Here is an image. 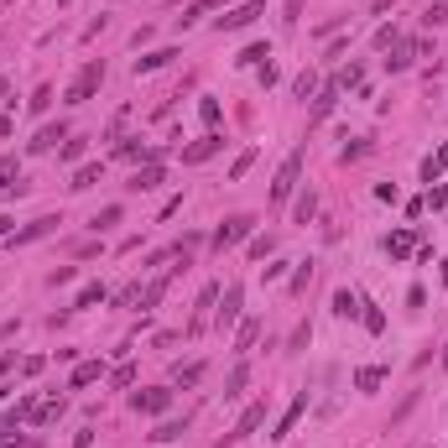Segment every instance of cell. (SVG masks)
<instances>
[{"instance_id":"cell-1","label":"cell","mask_w":448,"mask_h":448,"mask_svg":"<svg viewBox=\"0 0 448 448\" xmlns=\"http://www.w3.org/2000/svg\"><path fill=\"white\" fill-rule=\"evenodd\" d=\"M297 182H302V147H297L292 156H287L282 167H276V182H271V204L282 209L287 199H292V188H297Z\"/></svg>"},{"instance_id":"cell-2","label":"cell","mask_w":448,"mask_h":448,"mask_svg":"<svg viewBox=\"0 0 448 448\" xmlns=\"http://www.w3.org/2000/svg\"><path fill=\"white\" fill-rule=\"evenodd\" d=\"M104 84V58H89L84 68H78V78L68 84V104H84V99H94V89Z\"/></svg>"},{"instance_id":"cell-3","label":"cell","mask_w":448,"mask_h":448,"mask_svg":"<svg viewBox=\"0 0 448 448\" xmlns=\"http://www.w3.org/2000/svg\"><path fill=\"white\" fill-rule=\"evenodd\" d=\"M250 230H256V214H230V219H224L219 230H214V250L224 256V250H230V245H240Z\"/></svg>"},{"instance_id":"cell-4","label":"cell","mask_w":448,"mask_h":448,"mask_svg":"<svg viewBox=\"0 0 448 448\" xmlns=\"http://www.w3.org/2000/svg\"><path fill=\"white\" fill-rule=\"evenodd\" d=\"M130 406H136L141 417H162L167 406H173V391H167V386H147V391H136V397H130Z\"/></svg>"},{"instance_id":"cell-5","label":"cell","mask_w":448,"mask_h":448,"mask_svg":"<svg viewBox=\"0 0 448 448\" xmlns=\"http://www.w3.org/2000/svg\"><path fill=\"white\" fill-rule=\"evenodd\" d=\"M261 11H266V0H245V6H235V11H230V16H219V32H245V26L256 21Z\"/></svg>"},{"instance_id":"cell-6","label":"cell","mask_w":448,"mask_h":448,"mask_svg":"<svg viewBox=\"0 0 448 448\" xmlns=\"http://www.w3.org/2000/svg\"><path fill=\"white\" fill-rule=\"evenodd\" d=\"M214 151H224V136H219V130H209V136H199L193 147H182V162H188V167H199V162H209Z\"/></svg>"},{"instance_id":"cell-7","label":"cell","mask_w":448,"mask_h":448,"mask_svg":"<svg viewBox=\"0 0 448 448\" xmlns=\"http://www.w3.org/2000/svg\"><path fill=\"white\" fill-rule=\"evenodd\" d=\"M240 302H245V287H240V282L224 287V308L214 313V323H219V328H235V323H240Z\"/></svg>"},{"instance_id":"cell-8","label":"cell","mask_w":448,"mask_h":448,"mask_svg":"<svg viewBox=\"0 0 448 448\" xmlns=\"http://www.w3.org/2000/svg\"><path fill=\"white\" fill-rule=\"evenodd\" d=\"M68 136H73V130L63 125V120H58V125H42V130H37V141H32L26 151H37V156H42V151H58V147H63Z\"/></svg>"},{"instance_id":"cell-9","label":"cell","mask_w":448,"mask_h":448,"mask_svg":"<svg viewBox=\"0 0 448 448\" xmlns=\"http://www.w3.org/2000/svg\"><path fill=\"white\" fill-rule=\"evenodd\" d=\"M261 423H266V402H250L245 412H240V423H235V433H230V443H240V438H250Z\"/></svg>"},{"instance_id":"cell-10","label":"cell","mask_w":448,"mask_h":448,"mask_svg":"<svg viewBox=\"0 0 448 448\" xmlns=\"http://www.w3.org/2000/svg\"><path fill=\"white\" fill-rule=\"evenodd\" d=\"M58 214H42V219H32V224H26V230H16V235H11V245H32V240H42V235H52V230H58Z\"/></svg>"},{"instance_id":"cell-11","label":"cell","mask_w":448,"mask_h":448,"mask_svg":"<svg viewBox=\"0 0 448 448\" xmlns=\"http://www.w3.org/2000/svg\"><path fill=\"white\" fill-rule=\"evenodd\" d=\"M167 182V173H162V162H147V167H136V178L125 182L130 193H151V188H162Z\"/></svg>"},{"instance_id":"cell-12","label":"cell","mask_w":448,"mask_h":448,"mask_svg":"<svg viewBox=\"0 0 448 448\" xmlns=\"http://www.w3.org/2000/svg\"><path fill=\"white\" fill-rule=\"evenodd\" d=\"M339 94H344L339 84H323L318 94H313V115H308V120H313V125H318V120H328V115H334V104H339Z\"/></svg>"},{"instance_id":"cell-13","label":"cell","mask_w":448,"mask_h":448,"mask_svg":"<svg viewBox=\"0 0 448 448\" xmlns=\"http://www.w3.org/2000/svg\"><path fill=\"white\" fill-rule=\"evenodd\" d=\"M302 412H308V391H297V397H292V406L282 412V423H276L271 438H292V428H297V417H302Z\"/></svg>"},{"instance_id":"cell-14","label":"cell","mask_w":448,"mask_h":448,"mask_svg":"<svg viewBox=\"0 0 448 448\" xmlns=\"http://www.w3.org/2000/svg\"><path fill=\"white\" fill-rule=\"evenodd\" d=\"M417 52H423V42H391V58H386V68H391V73H406Z\"/></svg>"},{"instance_id":"cell-15","label":"cell","mask_w":448,"mask_h":448,"mask_svg":"<svg viewBox=\"0 0 448 448\" xmlns=\"http://www.w3.org/2000/svg\"><path fill=\"white\" fill-rule=\"evenodd\" d=\"M360 308H365V297L354 292V287H339V292H334V313H339V318H360Z\"/></svg>"},{"instance_id":"cell-16","label":"cell","mask_w":448,"mask_h":448,"mask_svg":"<svg viewBox=\"0 0 448 448\" xmlns=\"http://www.w3.org/2000/svg\"><path fill=\"white\" fill-rule=\"evenodd\" d=\"M219 302V287H204L199 292V308H193V323H188V334H204V323H209V308Z\"/></svg>"},{"instance_id":"cell-17","label":"cell","mask_w":448,"mask_h":448,"mask_svg":"<svg viewBox=\"0 0 448 448\" xmlns=\"http://www.w3.org/2000/svg\"><path fill=\"white\" fill-rule=\"evenodd\" d=\"M245 386H250V365L240 360V365L230 371V380H224V402H240V397H245Z\"/></svg>"},{"instance_id":"cell-18","label":"cell","mask_w":448,"mask_h":448,"mask_svg":"<svg viewBox=\"0 0 448 448\" xmlns=\"http://www.w3.org/2000/svg\"><path fill=\"white\" fill-rule=\"evenodd\" d=\"M417 250V235L412 230H397V235H386V256H397V261H406Z\"/></svg>"},{"instance_id":"cell-19","label":"cell","mask_w":448,"mask_h":448,"mask_svg":"<svg viewBox=\"0 0 448 448\" xmlns=\"http://www.w3.org/2000/svg\"><path fill=\"white\" fill-rule=\"evenodd\" d=\"M94 380H104V360H84V365L73 371L68 386H73V391H84V386H94Z\"/></svg>"},{"instance_id":"cell-20","label":"cell","mask_w":448,"mask_h":448,"mask_svg":"<svg viewBox=\"0 0 448 448\" xmlns=\"http://www.w3.org/2000/svg\"><path fill=\"white\" fill-rule=\"evenodd\" d=\"M256 339H261V323L245 318L240 328H235V354H250V349H256Z\"/></svg>"},{"instance_id":"cell-21","label":"cell","mask_w":448,"mask_h":448,"mask_svg":"<svg viewBox=\"0 0 448 448\" xmlns=\"http://www.w3.org/2000/svg\"><path fill=\"white\" fill-rule=\"evenodd\" d=\"M386 365H365V371L360 375H354V391H375V386H386Z\"/></svg>"},{"instance_id":"cell-22","label":"cell","mask_w":448,"mask_h":448,"mask_svg":"<svg viewBox=\"0 0 448 448\" xmlns=\"http://www.w3.org/2000/svg\"><path fill=\"white\" fill-rule=\"evenodd\" d=\"M178 52L173 47H162V52H147V58H136V73H156V68H167Z\"/></svg>"},{"instance_id":"cell-23","label":"cell","mask_w":448,"mask_h":448,"mask_svg":"<svg viewBox=\"0 0 448 448\" xmlns=\"http://www.w3.org/2000/svg\"><path fill=\"white\" fill-rule=\"evenodd\" d=\"M318 89H323V84H318V73H313V68H302V73L292 78V94H297V99H313Z\"/></svg>"},{"instance_id":"cell-24","label":"cell","mask_w":448,"mask_h":448,"mask_svg":"<svg viewBox=\"0 0 448 448\" xmlns=\"http://www.w3.org/2000/svg\"><path fill=\"white\" fill-rule=\"evenodd\" d=\"M99 173H104V167H99V162H84V167H78V173H73V182H68V188H73V193H84V188H94V182H99Z\"/></svg>"},{"instance_id":"cell-25","label":"cell","mask_w":448,"mask_h":448,"mask_svg":"<svg viewBox=\"0 0 448 448\" xmlns=\"http://www.w3.org/2000/svg\"><path fill=\"white\" fill-rule=\"evenodd\" d=\"M214 6H219V0H193V6L182 11V16H178V26H199V21H204V16H209Z\"/></svg>"},{"instance_id":"cell-26","label":"cell","mask_w":448,"mask_h":448,"mask_svg":"<svg viewBox=\"0 0 448 448\" xmlns=\"http://www.w3.org/2000/svg\"><path fill=\"white\" fill-rule=\"evenodd\" d=\"M58 417H63V397H47V402H37V417H32V423H58Z\"/></svg>"},{"instance_id":"cell-27","label":"cell","mask_w":448,"mask_h":448,"mask_svg":"<svg viewBox=\"0 0 448 448\" xmlns=\"http://www.w3.org/2000/svg\"><path fill=\"white\" fill-rule=\"evenodd\" d=\"M162 292H167V276H156V282H147V292H141V313H151L156 302H162Z\"/></svg>"},{"instance_id":"cell-28","label":"cell","mask_w":448,"mask_h":448,"mask_svg":"<svg viewBox=\"0 0 448 448\" xmlns=\"http://www.w3.org/2000/svg\"><path fill=\"white\" fill-rule=\"evenodd\" d=\"M360 318H365V328H371V334H386V313H380L375 302H365V308H360Z\"/></svg>"},{"instance_id":"cell-29","label":"cell","mask_w":448,"mask_h":448,"mask_svg":"<svg viewBox=\"0 0 448 448\" xmlns=\"http://www.w3.org/2000/svg\"><path fill=\"white\" fill-rule=\"evenodd\" d=\"M94 302H104V287H99V282H89V287H78V297H73V308H94Z\"/></svg>"},{"instance_id":"cell-30","label":"cell","mask_w":448,"mask_h":448,"mask_svg":"<svg viewBox=\"0 0 448 448\" xmlns=\"http://www.w3.org/2000/svg\"><path fill=\"white\" fill-rule=\"evenodd\" d=\"M178 386H199V380H204V360H193V365H178Z\"/></svg>"},{"instance_id":"cell-31","label":"cell","mask_w":448,"mask_h":448,"mask_svg":"<svg viewBox=\"0 0 448 448\" xmlns=\"http://www.w3.org/2000/svg\"><path fill=\"white\" fill-rule=\"evenodd\" d=\"M266 58H271V47H261V42H256V47H245V52H240L235 63H240V68H261Z\"/></svg>"},{"instance_id":"cell-32","label":"cell","mask_w":448,"mask_h":448,"mask_svg":"<svg viewBox=\"0 0 448 448\" xmlns=\"http://www.w3.org/2000/svg\"><path fill=\"white\" fill-rule=\"evenodd\" d=\"M120 214H125L120 204H104V209H99V214L89 219V224H94V230H110V224H120Z\"/></svg>"},{"instance_id":"cell-33","label":"cell","mask_w":448,"mask_h":448,"mask_svg":"<svg viewBox=\"0 0 448 448\" xmlns=\"http://www.w3.org/2000/svg\"><path fill=\"white\" fill-rule=\"evenodd\" d=\"M182 433H188V417H182V423H162L151 433V443H173V438H182Z\"/></svg>"},{"instance_id":"cell-34","label":"cell","mask_w":448,"mask_h":448,"mask_svg":"<svg viewBox=\"0 0 448 448\" xmlns=\"http://www.w3.org/2000/svg\"><path fill=\"white\" fill-rule=\"evenodd\" d=\"M313 209H318V193L308 188V193H302V199H297V209H292V219H297V224H308V219H313Z\"/></svg>"},{"instance_id":"cell-35","label":"cell","mask_w":448,"mask_h":448,"mask_svg":"<svg viewBox=\"0 0 448 448\" xmlns=\"http://www.w3.org/2000/svg\"><path fill=\"white\" fill-rule=\"evenodd\" d=\"M334 84H339V89H360V84H365V68H360V63H349V68L339 73Z\"/></svg>"},{"instance_id":"cell-36","label":"cell","mask_w":448,"mask_h":448,"mask_svg":"<svg viewBox=\"0 0 448 448\" xmlns=\"http://www.w3.org/2000/svg\"><path fill=\"white\" fill-rule=\"evenodd\" d=\"M78 156H84V136H68L58 147V162H78Z\"/></svg>"},{"instance_id":"cell-37","label":"cell","mask_w":448,"mask_h":448,"mask_svg":"<svg viewBox=\"0 0 448 448\" xmlns=\"http://www.w3.org/2000/svg\"><path fill=\"white\" fill-rule=\"evenodd\" d=\"M250 167H256V147H250V151H240V156L230 162V182H235V178H245Z\"/></svg>"},{"instance_id":"cell-38","label":"cell","mask_w":448,"mask_h":448,"mask_svg":"<svg viewBox=\"0 0 448 448\" xmlns=\"http://www.w3.org/2000/svg\"><path fill=\"white\" fill-rule=\"evenodd\" d=\"M130 380H136V365H115V371H110V386L115 391H125Z\"/></svg>"},{"instance_id":"cell-39","label":"cell","mask_w":448,"mask_h":448,"mask_svg":"<svg viewBox=\"0 0 448 448\" xmlns=\"http://www.w3.org/2000/svg\"><path fill=\"white\" fill-rule=\"evenodd\" d=\"M308 282H313V266L302 261V266L292 271V297H302V292H308Z\"/></svg>"},{"instance_id":"cell-40","label":"cell","mask_w":448,"mask_h":448,"mask_svg":"<svg viewBox=\"0 0 448 448\" xmlns=\"http://www.w3.org/2000/svg\"><path fill=\"white\" fill-rule=\"evenodd\" d=\"M130 302H141V282H130V287L115 292V308H130Z\"/></svg>"},{"instance_id":"cell-41","label":"cell","mask_w":448,"mask_h":448,"mask_svg":"<svg viewBox=\"0 0 448 448\" xmlns=\"http://www.w3.org/2000/svg\"><path fill=\"white\" fill-rule=\"evenodd\" d=\"M6 188H16V156H6V162H0V193Z\"/></svg>"},{"instance_id":"cell-42","label":"cell","mask_w":448,"mask_h":448,"mask_svg":"<svg viewBox=\"0 0 448 448\" xmlns=\"http://www.w3.org/2000/svg\"><path fill=\"white\" fill-rule=\"evenodd\" d=\"M199 115H204V125H209V130H219V99H204V104H199Z\"/></svg>"},{"instance_id":"cell-43","label":"cell","mask_w":448,"mask_h":448,"mask_svg":"<svg viewBox=\"0 0 448 448\" xmlns=\"http://www.w3.org/2000/svg\"><path fill=\"white\" fill-rule=\"evenodd\" d=\"M365 151H371V147H365V141H349V147H344V151H339V162H344V167H349V162H360V156H365Z\"/></svg>"},{"instance_id":"cell-44","label":"cell","mask_w":448,"mask_h":448,"mask_svg":"<svg viewBox=\"0 0 448 448\" xmlns=\"http://www.w3.org/2000/svg\"><path fill=\"white\" fill-rule=\"evenodd\" d=\"M256 78H261V89H271V84H276V78H282V73H276V63L266 58V63H261V68H256Z\"/></svg>"},{"instance_id":"cell-45","label":"cell","mask_w":448,"mask_h":448,"mask_svg":"<svg viewBox=\"0 0 448 448\" xmlns=\"http://www.w3.org/2000/svg\"><path fill=\"white\" fill-rule=\"evenodd\" d=\"M47 104H52V89L42 84V89H37V94H32V110H37V115H42V110H47Z\"/></svg>"},{"instance_id":"cell-46","label":"cell","mask_w":448,"mask_h":448,"mask_svg":"<svg viewBox=\"0 0 448 448\" xmlns=\"http://www.w3.org/2000/svg\"><path fill=\"white\" fill-rule=\"evenodd\" d=\"M438 178H443V167H438V162H433V156H428V162H423V182L433 188V182H438Z\"/></svg>"},{"instance_id":"cell-47","label":"cell","mask_w":448,"mask_h":448,"mask_svg":"<svg viewBox=\"0 0 448 448\" xmlns=\"http://www.w3.org/2000/svg\"><path fill=\"white\" fill-rule=\"evenodd\" d=\"M375 199H380V204H397L402 193H397V182H380V188H375Z\"/></svg>"},{"instance_id":"cell-48","label":"cell","mask_w":448,"mask_h":448,"mask_svg":"<svg viewBox=\"0 0 448 448\" xmlns=\"http://www.w3.org/2000/svg\"><path fill=\"white\" fill-rule=\"evenodd\" d=\"M423 21H428V26H443V21H448V6H428Z\"/></svg>"},{"instance_id":"cell-49","label":"cell","mask_w":448,"mask_h":448,"mask_svg":"<svg viewBox=\"0 0 448 448\" xmlns=\"http://www.w3.org/2000/svg\"><path fill=\"white\" fill-rule=\"evenodd\" d=\"M297 16H302V0H287V26H297Z\"/></svg>"},{"instance_id":"cell-50","label":"cell","mask_w":448,"mask_h":448,"mask_svg":"<svg viewBox=\"0 0 448 448\" xmlns=\"http://www.w3.org/2000/svg\"><path fill=\"white\" fill-rule=\"evenodd\" d=\"M433 162H438V167H448V141H443V147H438V156H433Z\"/></svg>"},{"instance_id":"cell-51","label":"cell","mask_w":448,"mask_h":448,"mask_svg":"<svg viewBox=\"0 0 448 448\" xmlns=\"http://www.w3.org/2000/svg\"><path fill=\"white\" fill-rule=\"evenodd\" d=\"M11 365H16V354H0V375H6V371H11Z\"/></svg>"},{"instance_id":"cell-52","label":"cell","mask_w":448,"mask_h":448,"mask_svg":"<svg viewBox=\"0 0 448 448\" xmlns=\"http://www.w3.org/2000/svg\"><path fill=\"white\" fill-rule=\"evenodd\" d=\"M438 365H443V371H448V344H443V354H438Z\"/></svg>"},{"instance_id":"cell-53","label":"cell","mask_w":448,"mask_h":448,"mask_svg":"<svg viewBox=\"0 0 448 448\" xmlns=\"http://www.w3.org/2000/svg\"><path fill=\"white\" fill-rule=\"evenodd\" d=\"M0 448H16V438H0Z\"/></svg>"},{"instance_id":"cell-54","label":"cell","mask_w":448,"mask_h":448,"mask_svg":"<svg viewBox=\"0 0 448 448\" xmlns=\"http://www.w3.org/2000/svg\"><path fill=\"white\" fill-rule=\"evenodd\" d=\"M443 282H448V261H443Z\"/></svg>"}]
</instances>
